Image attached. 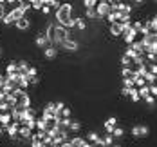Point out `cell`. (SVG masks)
I'll use <instances>...</instances> for the list:
<instances>
[{
  "mask_svg": "<svg viewBox=\"0 0 157 147\" xmlns=\"http://www.w3.org/2000/svg\"><path fill=\"white\" fill-rule=\"evenodd\" d=\"M74 6L72 4H62L58 7V11H54V18H56V24L62 26L65 29L69 27H74Z\"/></svg>",
  "mask_w": 157,
  "mask_h": 147,
  "instance_id": "1",
  "label": "cell"
},
{
  "mask_svg": "<svg viewBox=\"0 0 157 147\" xmlns=\"http://www.w3.org/2000/svg\"><path fill=\"white\" fill-rule=\"evenodd\" d=\"M96 13H98V18H103L110 13V4L109 0H101L96 4Z\"/></svg>",
  "mask_w": 157,
  "mask_h": 147,
  "instance_id": "2",
  "label": "cell"
},
{
  "mask_svg": "<svg viewBox=\"0 0 157 147\" xmlns=\"http://www.w3.org/2000/svg\"><path fill=\"white\" fill-rule=\"evenodd\" d=\"M150 134V129L146 125H134L132 127V136L134 138H146Z\"/></svg>",
  "mask_w": 157,
  "mask_h": 147,
  "instance_id": "3",
  "label": "cell"
},
{
  "mask_svg": "<svg viewBox=\"0 0 157 147\" xmlns=\"http://www.w3.org/2000/svg\"><path fill=\"white\" fill-rule=\"evenodd\" d=\"M40 118H44V120H52V118H58L56 113H54V105H52V102H49L47 105L42 109V116Z\"/></svg>",
  "mask_w": 157,
  "mask_h": 147,
  "instance_id": "4",
  "label": "cell"
},
{
  "mask_svg": "<svg viewBox=\"0 0 157 147\" xmlns=\"http://www.w3.org/2000/svg\"><path fill=\"white\" fill-rule=\"evenodd\" d=\"M31 18L29 16H24V18H20V20H16L15 22V27L18 31H29V27H31Z\"/></svg>",
  "mask_w": 157,
  "mask_h": 147,
  "instance_id": "5",
  "label": "cell"
},
{
  "mask_svg": "<svg viewBox=\"0 0 157 147\" xmlns=\"http://www.w3.org/2000/svg\"><path fill=\"white\" fill-rule=\"evenodd\" d=\"M62 47L65 49V51H69V53H76L78 47H79V44L76 42V40H72V38H67V40L62 44Z\"/></svg>",
  "mask_w": 157,
  "mask_h": 147,
  "instance_id": "6",
  "label": "cell"
},
{
  "mask_svg": "<svg viewBox=\"0 0 157 147\" xmlns=\"http://www.w3.org/2000/svg\"><path fill=\"white\" fill-rule=\"evenodd\" d=\"M34 42H36V46H38V47H42V49H45V47L51 46V42H49V38L45 36V33H44V31L38 33V36H36V40H34Z\"/></svg>",
  "mask_w": 157,
  "mask_h": 147,
  "instance_id": "7",
  "label": "cell"
},
{
  "mask_svg": "<svg viewBox=\"0 0 157 147\" xmlns=\"http://www.w3.org/2000/svg\"><path fill=\"white\" fill-rule=\"evenodd\" d=\"M18 127H20V124H15V122H11V124L6 127V131H7V136H9L13 142L18 138Z\"/></svg>",
  "mask_w": 157,
  "mask_h": 147,
  "instance_id": "8",
  "label": "cell"
},
{
  "mask_svg": "<svg viewBox=\"0 0 157 147\" xmlns=\"http://www.w3.org/2000/svg\"><path fill=\"white\" fill-rule=\"evenodd\" d=\"M31 136H33L31 129H27L25 125H20V127H18V138H22V140H25V142H31Z\"/></svg>",
  "mask_w": 157,
  "mask_h": 147,
  "instance_id": "9",
  "label": "cell"
},
{
  "mask_svg": "<svg viewBox=\"0 0 157 147\" xmlns=\"http://www.w3.org/2000/svg\"><path fill=\"white\" fill-rule=\"evenodd\" d=\"M44 56H45L47 60H54V58L58 56V47H54V46L45 47V49H44Z\"/></svg>",
  "mask_w": 157,
  "mask_h": 147,
  "instance_id": "10",
  "label": "cell"
},
{
  "mask_svg": "<svg viewBox=\"0 0 157 147\" xmlns=\"http://www.w3.org/2000/svg\"><path fill=\"white\" fill-rule=\"evenodd\" d=\"M9 16L13 18V22H16V20H20V18H24V16H25V13H24L18 6H15V7L9 11Z\"/></svg>",
  "mask_w": 157,
  "mask_h": 147,
  "instance_id": "11",
  "label": "cell"
},
{
  "mask_svg": "<svg viewBox=\"0 0 157 147\" xmlns=\"http://www.w3.org/2000/svg\"><path fill=\"white\" fill-rule=\"evenodd\" d=\"M16 75V62L11 60L9 64L6 65V76H15Z\"/></svg>",
  "mask_w": 157,
  "mask_h": 147,
  "instance_id": "12",
  "label": "cell"
},
{
  "mask_svg": "<svg viewBox=\"0 0 157 147\" xmlns=\"http://www.w3.org/2000/svg\"><path fill=\"white\" fill-rule=\"evenodd\" d=\"M110 35L116 36V38L121 36V35H123V31H121V24H117V22H116V24H110Z\"/></svg>",
  "mask_w": 157,
  "mask_h": 147,
  "instance_id": "13",
  "label": "cell"
},
{
  "mask_svg": "<svg viewBox=\"0 0 157 147\" xmlns=\"http://www.w3.org/2000/svg\"><path fill=\"white\" fill-rule=\"evenodd\" d=\"M9 124H11V114L9 113H0V125L6 129Z\"/></svg>",
  "mask_w": 157,
  "mask_h": 147,
  "instance_id": "14",
  "label": "cell"
},
{
  "mask_svg": "<svg viewBox=\"0 0 157 147\" xmlns=\"http://www.w3.org/2000/svg\"><path fill=\"white\" fill-rule=\"evenodd\" d=\"M121 75H123V78H130V80H136L137 76L134 75V69H130V67H123L121 69Z\"/></svg>",
  "mask_w": 157,
  "mask_h": 147,
  "instance_id": "15",
  "label": "cell"
},
{
  "mask_svg": "<svg viewBox=\"0 0 157 147\" xmlns=\"http://www.w3.org/2000/svg\"><path fill=\"white\" fill-rule=\"evenodd\" d=\"M69 144H71V147H83L85 138H81V136H74V138L69 140Z\"/></svg>",
  "mask_w": 157,
  "mask_h": 147,
  "instance_id": "16",
  "label": "cell"
},
{
  "mask_svg": "<svg viewBox=\"0 0 157 147\" xmlns=\"http://www.w3.org/2000/svg\"><path fill=\"white\" fill-rule=\"evenodd\" d=\"M69 131H71V133H79V131H81V122H79V120H71Z\"/></svg>",
  "mask_w": 157,
  "mask_h": 147,
  "instance_id": "17",
  "label": "cell"
},
{
  "mask_svg": "<svg viewBox=\"0 0 157 147\" xmlns=\"http://www.w3.org/2000/svg\"><path fill=\"white\" fill-rule=\"evenodd\" d=\"M44 4L49 9H54V11H58V7L62 6V2H58V0H44Z\"/></svg>",
  "mask_w": 157,
  "mask_h": 147,
  "instance_id": "18",
  "label": "cell"
},
{
  "mask_svg": "<svg viewBox=\"0 0 157 147\" xmlns=\"http://www.w3.org/2000/svg\"><path fill=\"white\" fill-rule=\"evenodd\" d=\"M137 95H139V98H143V100L150 96V93H148V85H143V87H139V89H137Z\"/></svg>",
  "mask_w": 157,
  "mask_h": 147,
  "instance_id": "19",
  "label": "cell"
},
{
  "mask_svg": "<svg viewBox=\"0 0 157 147\" xmlns=\"http://www.w3.org/2000/svg\"><path fill=\"white\" fill-rule=\"evenodd\" d=\"M42 7H44V0H31V9L42 11Z\"/></svg>",
  "mask_w": 157,
  "mask_h": 147,
  "instance_id": "20",
  "label": "cell"
},
{
  "mask_svg": "<svg viewBox=\"0 0 157 147\" xmlns=\"http://www.w3.org/2000/svg\"><path fill=\"white\" fill-rule=\"evenodd\" d=\"M128 96H130V100H132V104H137V102L141 100L139 95H137V89H136V87H132V89H130V95H128Z\"/></svg>",
  "mask_w": 157,
  "mask_h": 147,
  "instance_id": "21",
  "label": "cell"
},
{
  "mask_svg": "<svg viewBox=\"0 0 157 147\" xmlns=\"http://www.w3.org/2000/svg\"><path fill=\"white\" fill-rule=\"evenodd\" d=\"M123 134H125L123 127H114V131H112V138H123Z\"/></svg>",
  "mask_w": 157,
  "mask_h": 147,
  "instance_id": "22",
  "label": "cell"
},
{
  "mask_svg": "<svg viewBox=\"0 0 157 147\" xmlns=\"http://www.w3.org/2000/svg\"><path fill=\"white\" fill-rule=\"evenodd\" d=\"M85 16L90 18V20H99V18H98V13H96V9H85Z\"/></svg>",
  "mask_w": 157,
  "mask_h": 147,
  "instance_id": "23",
  "label": "cell"
},
{
  "mask_svg": "<svg viewBox=\"0 0 157 147\" xmlns=\"http://www.w3.org/2000/svg\"><path fill=\"white\" fill-rule=\"evenodd\" d=\"M121 64H123V67H130V65H132V58L126 56L125 53H123V55H121Z\"/></svg>",
  "mask_w": 157,
  "mask_h": 147,
  "instance_id": "24",
  "label": "cell"
},
{
  "mask_svg": "<svg viewBox=\"0 0 157 147\" xmlns=\"http://www.w3.org/2000/svg\"><path fill=\"white\" fill-rule=\"evenodd\" d=\"M34 127L38 131H45V120H44V118H38L36 124H34Z\"/></svg>",
  "mask_w": 157,
  "mask_h": 147,
  "instance_id": "25",
  "label": "cell"
},
{
  "mask_svg": "<svg viewBox=\"0 0 157 147\" xmlns=\"http://www.w3.org/2000/svg\"><path fill=\"white\" fill-rule=\"evenodd\" d=\"M96 4H98L96 0H85L83 2V7L85 9H96Z\"/></svg>",
  "mask_w": 157,
  "mask_h": 147,
  "instance_id": "26",
  "label": "cell"
},
{
  "mask_svg": "<svg viewBox=\"0 0 157 147\" xmlns=\"http://www.w3.org/2000/svg\"><path fill=\"white\" fill-rule=\"evenodd\" d=\"M34 76H38V69L33 67V65H29V69H27V78H34Z\"/></svg>",
  "mask_w": 157,
  "mask_h": 147,
  "instance_id": "27",
  "label": "cell"
},
{
  "mask_svg": "<svg viewBox=\"0 0 157 147\" xmlns=\"http://www.w3.org/2000/svg\"><path fill=\"white\" fill-rule=\"evenodd\" d=\"M71 114H72V111H71V107H63V111L60 113V118H71Z\"/></svg>",
  "mask_w": 157,
  "mask_h": 147,
  "instance_id": "28",
  "label": "cell"
},
{
  "mask_svg": "<svg viewBox=\"0 0 157 147\" xmlns=\"http://www.w3.org/2000/svg\"><path fill=\"white\" fill-rule=\"evenodd\" d=\"M18 7H20L24 13H27V11L31 9V2H20V6H18Z\"/></svg>",
  "mask_w": 157,
  "mask_h": 147,
  "instance_id": "29",
  "label": "cell"
},
{
  "mask_svg": "<svg viewBox=\"0 0 157 147\" xmlns=\"http://www.w3.org/2000/svg\"><path fill=\"white\" fill-rule=\"evenodd\" d=\"M123 87H125V89H132V87H134V80H130V78H123Z\"/></svg>",
  "mask_w": 157,
  "mask_h": 147,
  "instance_id": "30",
  "label": "cell"
},
{
  "mask_svg": "<svg viewBox=\"0 0 157 147\" xmlns=\"http://www.w3.org/2000/svg\"><path fill=\"white\" fill-rule=\"evenodd\" d=\"M144 102H146V104H148L150 107H154V105H155V98H154V96H148V98H144Z\"/></svg>",
  "mask_w": 157,
  "mask_h": 147,
  "instance_id": "31",
  "label": "cell"
},
{
  "mask_svg": "<svg viewBox=\"0 0 157 147\" xmlns=\"http://www.w3.org/2000/svg\"><path fill=\"white\" fill-rule=\"evenodd\" d=\"M40 76H34V78H29V84H31V85H40Z\"/></svg>",
  "mask_w": 157,
  "mask_h": 147,
  "instance_id": "32",
  "label": "cell"
},
{
  "mask_svg": "<svg viewBox=\"0 0 157 147\" xmlns=\"http://www.w3.org/2000/svg\"><path fill=\"white\" fill-rule=\"evenodd\" d=\"M4 15H6V4H4V2H0V20L4 18Z\"/></svg>",
  "mask_w": 157,
  "mask_h": 147,
  "instance_id": "33",
  "label": "cell"
},
{
  "mask_svg": "<svg viewBox=\"0 0 157 147\" xmlns=\"http://www.w3.org/2000/svg\"><path fill=\"white\" fill-rule=\"evenodd\" d=\"M40 13H42V15H44V16H47V15H51V9H49L47 6L44 4V7H42V11H40Z\"/></svg>",
  "mask_w": 157,
  "mask_h": 147,
  "instance_id": "34",
  "label": "cell"
},
{
  "mask_svg": "<svg viewBox=\"0 0 157 147\" xmlns=\"http://www.w3.org/2000/svg\"><path fill=\"white\" fill-rule=\"evenodd\" d=\"M107 124H110V125H114V127H116V124H117V118H116V116H110L109 120H107Z\"/></svg>",
  "mask_w": 157,
  "mask_h": 147,
  "instance_id": "35",
  "label": "cell"
},
{
  "mask_svg": "<svg viewBox=\"0 0 157 147\" xmlns=\"http://www.w3.org/2000/svg\"><path fill=\"white\" fill-rule=\"evenodd\" d=\"M121 95H123V96H128V95H130V89H125V87H123V89H121Z\"/></svg>",
  "mask_w": 157,
  "mask_h": 147,
  "instance_id": "36",
  "label": "cell"
},
{
  "mask_svg": "<svg viewBox=\"0 0 157 147\" xmlns=\"http://www.w3.org/2000/svg\"><path fill=\"white\" fill-rule=\"evenodd\" d=\"M6 95H7V93H6V91H4V89H0V102H2V100H4V98H6Z\"/></svg>",
  "mask_w": 157,
  "mask_h": 147,
  "instance_id": "37",
  "label": "cell"
},
{
  "mask_svg": "<svg viewBox=\"0 0 157 147\" xmlns=\"http://www.w3.org/2000/svg\"><path fill=\"white\" fill-rule=\"evenodd\" d=\"M2 85H4V75L0 73V89H2Z\"/></svg>",
  "mask_w": 157,
  "mask_h": 147,
  "instance_id": "38",
  "label": "cell"
},
{
  "mask_svg": "<svg viewBox=\"0 0 157 147\" xmlns=\"http://www.w3.org/2000/svg\"><path fill=\"white\" fill-rule=\"evenodd\" d=\"M4 133H6V129H4V127H2V125H0V136H2V134H4Z\"/></svg>",
  "mask_w": 157,
  "mask_h": 147,
  "instance_id": "39",
  "label": "cell"
},
{
  "mask_svg": "<svg viewBox=\"0 0 157 147\" xmlns=\"http://www.w3.org/2000/svg\"><path fill=\"white\" fill-rule=\"evenodd\" d=\"M112 147H123V145H112Z\"/></svg>",
  "mask_w": 157,
  "mask_h": 147,
  "instance_id": "40",
  "label": "cell"
},
{
  "mask_svg": "<svg viewBox=\"0 0 157 147\" xmlns=\"http://www.w3.org/2000/svg\"><path fill=\"white\" fill-rule=\"evenodd\" d=\"M52 147H60V145H52Z\"/></svg>",
  "mask_w": 157,
  "mask_h": 147,
  "instance_id": "41",
  "label": "cell"
}]
</instances>
